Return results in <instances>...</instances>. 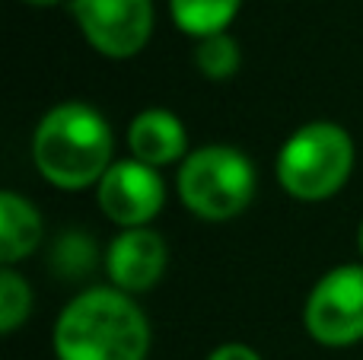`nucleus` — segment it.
Wrapping results in <instances>:
<instances>
[{"mask_svg":"<svg viewBox=\"0 0 363 360\" xmlns=\"http://www.w3.org/2000/svg\"><path fill=\"white\" fill-rule=\"evenodd\" d=\"M242 0H169L172 23L185 35L207 38L226 32V26L236 19Z\"/></svg>","mask_w":363,"mask_h":360,"instance_id":"9b49d317","label":"nucleus"},{"mask_svg":"<svg viewBox=\"0 0 363 360\" xmlns=\"http://www.w3.org/2000/svg\"><path fill=\"white\" fill-rule=\"evenodd\" d=\"M99 210L121 230L147 227L163 210L166 185L153 166L140 159H118L108 166V172L96 185Z\"/></svg>","mask_w":363,"mask_h":360,"instance_id":"0eeeda50","label":"nucleus"},{"mask_svg":"<svg viewBox=\"0 0 363 360\" xmlns=\"http://www.w3.org/2000/svg\"><path fill=\"white\" fill-rule=\"evenodd\" d=\"M70 13L83 38L115 61L140 55L153 35V0H70Z\"/></svg>","mask_w":363,"mask_h":360,"instance_id":"423d86ee","label":"nucleus"},{"mask_svg":"<svg viewBox=\"0 0 363 360\" xmlns=\"http://www.w3.org/2000/svg\"><path fill=\"white\" fill-rule=\"evenodd\" d=\"M179 198L201 220H230L255 198V166L236 147H201L179 166Z\"/></svg>","mask_w":363,"mask_h":360,"instance_id":"20e7f679","label":"nucleus"},{"mask_svg":"<svg viewBox=\"0 0 363 360\" xmlns=\"http://www.w3.org/2000/svg\"><path fill=\"white\" fill-rule=\"evenodd\" d=\"M354 172V140L335 121H309L284 140L277 182L300 201H325Z\"/></svg>","mask_w":363,"mask_h":360,"instance_id":"7ed1b4c3","label":"nucleus"},{"mask_svg":"<svg viewBox=\"0 0 363 360\" xmlns=\"http://www.w3.org/2000/svg\"><path fill=\"white\" fill-rule=\"evenodd\" d=\"M166 242L147 227L121 230L106 252V271L112 287L125 293H144L163 278L166 271Z\"/></svg>","mask_w":363,"mask_h":360,"instance_id":"6e6552de","label":"nucleus"},{"mask_svg":"<svg viewBox=\"0 0 363 360\" xmlns=\"http://www.w3.org/2000/svg\"><path fill=\"white\" fill-rule=\"evenodd\" d=\"M357 249H360V259H363V223H360V230H357Z\"/></svg>","mask_w":363,"mask_h":360,"instance_id":"dca6fc26","label":"nucleus"},{"mask_svg":"<svg viewBox=\"0 0 363 360\" xmlns=\"http://www.w3.org/2000/svg\"><path fill=\"white\" fill-rule=\"evenodd\" d=\"M42 214L29 198L16 191H0V261L13 268L16 261L29 259L42 242Z\"/></svg>","mask_w":363,"mask_h":360,"instance_id":"9d476101","label":"nucleus"},{"mask_svg":"<svg viewBox=\"0 0 363 360\" xmlns=\"http://www.w3.org/2000/svg\"><path fill=\"white\" fill-rule=\"evenodd\" d=\"M207 360H262L258 357V351H252L249 344H220L217 351H211V357Z\"/></svg>","mask_w":363,"mask_h":360,"instance_id":"4468645a","label":"nucleus"},{"mask_svg":"<svg viewBox=\"0 0 363 360\" xmlns=\"http://www.w3.org/2000/svg\"><path fill=\"white\" fill-rule=\"evenodd\" d=\"M32 313V291L13 268L0 271V332L13 335Z\"/></svg>","mask_w":363,"mask_h":360,"instance_id":"ddd939ff","label":"nucleus"},{"mask_svg":"<svg viewBox=\"0 0 363 360\" xmlns=\"http://www.w3.org/2000/svg\"><path fill=\"white\" fill-rule=\"evenodd\" d=\"M306 332L325 348H347L363 338V265L325 271L303 306Z\"/></svg>","mask_w":363,"mask_h":360,"instance_id":"39448f33","label":"nucleus"},{"mask_svg":"<svg viewBox=\"0 0 363 360\" xmlns=\"http://www.w3.org/2000/svg\"><path fill=\"white\" fill-rule=\"evenodd\" d=\"M23 4H29V6H55V4H61V0H23Z\"/></svg>","mask_w":363,"mask_h":360,"instance_id":"2eb2a0df","label":"nucleus"},{"mask_svg":"<svg viewBox=\"0 0 363 360\" xmlns=\"http://www.w3.org/2000/svg\"><path fill=\"white\" fill-rule=\"evenodd\" d=\"M112 128L86 102H61L48 108L32 134V159L45 182L64 191L99 185L112 166Z\"/></svg>","mask_w":363,"mask_h":360,"instance_id":"f03ea898","label":"nucleus"},{"mask_svg":"<svg viewBox=\"0 0 363 360\" xmlns=\"http://www.w3.org/2000/svg\"><path fill=\"white\" fill-rule=\"evenodd\" d=\"M239 42L226 32L220 35H207V38H198V48H194V67L207 77V80H230L236 77L239 70Z\"/></svg>","mask_w":363,"mask_h":360,"instance_id":"f8f14e48","label":"nucleus"},{"mask_svg":"<svg viewBox=\"0 0 363 360\" xmlns=\"http://www.w3.org/2000/svg\"><path fill=\"white\" fill-rule=\"evenodd\" d=\"M128 147H131L134 159L153 166V169L169 166L188 157L185 125L169 108H144L134 115L131 128H128Z\"/></svg>","mask_w":363,"mask_h":360,"instance_id":"1a4fd4ad","label":"nucleus"},{"mask_svg":"<svg viewBox=\"0 0 363 360\" xmlns=\"http://www.w3.org/2000/svg\"><path fill=\"white\" fill-rule=\"evenodd\" d=\"M147 351L150 322L118 287H89L57 316V360H147Z\"/></svg>","mask_w":363,"mask_h":360,"instance_id":"f257e3e1","label":"nucleus"}]
</instances>
